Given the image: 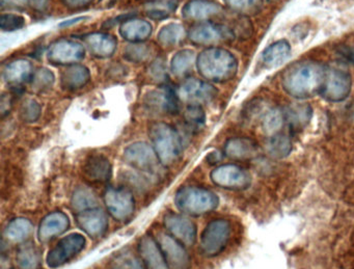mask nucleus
Instances as JSON below:
<instances>
[{
    "label": "nucleus",
    "mask_w": 354,
    "mask_h": 269,
    "mask_svg": "<svg viewBox=\"0 0 354 269\" xmlns=\"http://www.w3.org/2000/svg\"><path fill=\"white\" fill-rule=\"evenodd\" d=\"M165 225L169 233L184 245H194L196 241L198 230L196 223L185 215L167 213L165 216Z\"/></svg>",
    "instance_id": "obj_13"
},
{
    "label": "nucleus",
    "mask_w": 354,
    "mask_h": 269,
    "mask_svg": "<svg viewBox=\"0 0 354 269\" xmlns=\"http://www.w3.org/2000/svg\"><path fill=\"white\" fill-rule=\"evenodd\" d=\"M109 269H146V267L133 254L126 252L124 254H118L111 261Z\"/></svg>",
    "instance_id": "obj_39"
},
{
    "label": "nucleus",
    "mask_w": 354,
    "mask_h": 269,
    "mask_svg": "<svg viewBox=\"0 0 354 269\" xmlns=\"http://www.w3.org/2000/svg\"><path fill=\"white\" fill-rule=\"evenodd\" d=\"M82 20H84V18H76V19L69 20V21H66L64 22V24H62L61 26H59V28H65V26H73V24H77V22L82 21Z\"/></svg>",
    "instance_id": "obj_49"
},
{
    "label": "nucleus",
    "mask_w": 354,
    "mask_h": 269,
    "mask_svg": "<svg viewBox=\"0 0 354 269\" xmlns=\"http://www.w3.org/2000/svg\"><path fill=\"white\" fill-rule=\"evenodd\" d=\"M111 161L102 155L88 157L84 165V174L93 183H106L111 177Z\"/></svg>",
    "instance_id": "obj_20"
},
{
    "label": "nucleus",
    "mask_w": 354,
    "mask_h": 269,
    "mask_svg": "<svg viewBox=\"0 0 354 269\" xmlns=\"http://www.w3.org/2000/svg\"><path fill=\"white\" fill-rule=\"evenodd\" d=\"M32 64L26 59H17L6 66L3 69V80L13 86H21L24 82H30L34 75Z\"/></svg>",
    "instance_id": "obj_23"
},
{
    "label": "nucleus",
    "mask_w": 354,
    "mask_h": 269,
    "mask_svg": "<svg viewBox=\"0 0 354 269\" xmlns=\"http://www.w3.org/2000/svg\"><path fill=\"white\" fill-rule=\"evenodd\" d=\"M198 70L203 77L213 82H225L233 80L238 71V62L230 51L221 48H209L203 51L196 59Z\"/></svg>",
    "instance_id": "obj_2"
},
{
    "label": "nucleus",
    "mask_w": 354,
    "mask_h": 269,
    "mask_svg": "<svg viewBox=\"0 0 354 269\" xmlns=\"http://www.w3.org/2000/svg\"><path fill=\"white\" fill-rule=\"evenodd\" d=\"M86 238L82 234L73 233L66 236L47 254V265L50 268L63 266L75 258L86 248Z\"/></svg>",
    "instance_id": "obj_8"
},
{
    "label": "nucleus",
    "mask_w": 354,
    "mask_h": 269,
    "mask_svg": "<svg viewBox=\"0 0 354 269\" xmlns=\"http://www.w3.org/2000/svg\"><path fill=\"white\" fill-rule=\"evenodd\" d=\"M221 7L207 0H192L184 6L182 15L187 19L203 20L221 13Z\"/></svg>",
    "instance_id": "obj_25"
},
{
    "label": "nucleus",
    "mask_w": 354,
    "mask_h": 269,
    "mask_svg": "<svg viewBox=\"0 0 354 269\" xmlns=\"http://www.w3.org/2000/svg\"><path fill=\"white\" fill-rule=\"evenodd\" d=\"M285 115L293 127H302L310 121L312 109L306 104H293L288 109Z\"/></svg>",
    "instance_id": "obj_34"
},
{
    "label": "nucleus",
    "mask_w": 354,
    "mask_h": 269,
    "mask_svg": "<svg viewBox=\"0 0 354 269\" xmlns=\"http://www.w3.org/2000/svg\"><path fill=\"white\" fill-rule=\"evenodd\" d=\"M326 67L314 61L290 66L283 75V90L296 99H308L321 92Z\"/></svg>",
    "instance_id": "obj_1"
},
{
    "label": "nucleus",
    "mask_w": 354,
    "mask_h": 269,
    "mask_svg": "<svg viewBox=\"0 0 354 269\" xmlns=\"http://www.w3.org/2000/svg\"><path fill=\"white\" fill-rule=\"evenodd\" d=\"M84 39L91 55L97 59L111 57L117 49V40L111 35L96 33L88 35Z\"/></svg>",
    "instance_id": "obj_21"
},
{
    "label": "nucleus",
    "mask_w": 354,
    "mask_h": 269,
    "mask_svg": "<svg viewBox=\"0 0 354 269\" xmlns=\"http://www.w3.org/2000/svg\"><path fill=\"white\" fill-rule=\"evenodd\" d=\"M290 55H291V46L289 43L285 40L277 41L265 49L262 55L263 64L266 67H277L287 61Z\"/></svg>",
    "instance_id": "obj_28"
},
{
    "label": "nucleus",
    "mask_w": 354,
    "mask_h": 269,
    "mask_svg": "<svg viewBox=\"0 0 354 269\" xmlns=\"http://www.w3.org/2000/svg\"><path fill=\"white\" fill-rule=\"evenodd\" d=\"M12 107V97L9 94H3L1 97V113L5 117Z\"/></svg>",
    "instance_id": "obj_46"
},
{
    "label": "nucleus",
    "mask_w": 354,
    "mask_h": 269,
    "mask_svg": "<svg viewBox=\"0 0 354 269\" xmlns=\"http://www.w3.org/2000/svg\"><path fill=\"white\" fill-rule=\"evenodd\" d=\"M184 37H185V30L183 26L178 24H171L162 28L157 39L163 46L169 47L180 44Z\"/></svg>",
    "instance_id": "obj_33"
},
{
    "label": "nucleus",
    "mask_w": 354,
    "mask_h": 269,
    "mask_svg": "<svg viewBox=\"0 0 354 269\" xmlns=\"http://www.w3.org/2000/svg\"><path fill=\"white\" fill-rule=\"evenodd\" d=\"M267 153L273 158H285L292 151V142L288 136L274 134L266 144Z\"/></svg>",
    "instance_id": "obj_31"
},
{
    "label": "nucleus",
    "mask_w": 354,
    "mask_h": 269,
    "mask_svg": "<svg viewBox=\"0 0 354 269\" xmlns=\"http://www.w3.org/2000/svg\"><path fill=\"white\" fill-rule=\"evenodd\" d=\"M189 38L198 45H212L232 40L234 33L227 26L214 24H203L189 30Z\"/></svg>",
    "instance_id": "obj_15"
},
{
    "label": "nucleus",
    "mask_w": 354,
    "mask_h": 269,
    "mask_svg": "<svg viewBox=\"0 0 354 269\" xmlns=\"http://www.w3.org/2000/svg\"><path fill=\"white\" fill-rule=\"evenodd\" d=\"M286 115L283 111L279 109H271L263 118V129L266 133L274 136L283 127L285 123Z\"/></svg>",
    "instance_id": "obj_36"
},
{
    "label": "nucleus",
    "mask_w": 354,
    "mask_h": 269,
    "mask_svg": "<svg viewBox=\"0 0 354 269\" xmlns=\"http://www.w3.org/2000/svg\"><path fill=\"white\" fill-rule=\"evenodd\" d=\"M258 145L248 138H234L225 145V154L235 160L254 158L258 154Z\"/></svg>",
    "instance_id": "obj_22"
},
{
    "label": "nucleus",
    "mask_w": 354,
    "mask_h": 269,
    "mask_svg": "<svg viewBox=\"0 0 354 269\" xmlns=\"http://www.w3.org/2000/svg\"><path fill=\"white\" fill-rule=\"evenodd\" d=\"M232 225L227 219H213L201 236L200 250L205 257L218 256L227 248L231 238Z\"/></svg>",
    "instance_id": "obj_5"
},
{
    "label": "nucleus",
    "mask_w": 354,
    "mask_h": 269,
    "mask_svg": "<svg viewBox=\"0 0 354 269\" xmlns=\"http://www.w3.org/2000/svg\"><path fill=\"white\" fill-rule=\"evenodd\" d=\"M16 261L20 269H40L42 252L34 242H24L18 248Z\"/></svg>",
    "instance_id": "obj_27"
},
{
    "label": "nucleus",
    "mask_w": 354,
    "mask_h": 269,
    "mask_svg": "<svg viewBox=\"0 0 354 269\" xmlns=\"http://www.w3.org/2000/svg\"><path fill=\"white\" fill-rule=\"evenodd\" d=\"M178 97L190 105H200L210 102L217 96V89L208 82L190 78L186 80L177 91Z\"/></svg>",
    "instance_id": "obj_12"
},
{
    "label": "nucleus",
    "mask_w": 354,
    "mask_h": 269,
    "mask_svg": "<svg viewBox=\"0 0 354 269\" xmlns=\"http://www.w3.org/2000/svg\"><path fill=\"white\" fill-rule=\"evenodd\" d=\"M32 225L30 219L24 217H17L12 219L6 229V237L13 242H26L32 235Z\"/></svg>",
    "instance_id": "obj_29"
},
{
    "label": "nucleus",
    "mask_w": 354,
    "mask_h": 269,
    "mask_svg": "<svg viewBox=\"0 0 354 269\" xmlns=\"http://www.w3.org/2000/svg\"><path fill=\"white\" fill-rule=\"evenodd\" d=\"M227 6L241 13H254L262 6V0H223Z\"/></svg>",
    "instance_id": "obj_41"
},
{
    "label": "nucleus",
    "mask_w": 354,
    "mask_h": 269,
    "mask_svg": "<svg viewBox=\"0 0 354 269\" xmlns=\"http://www.w3.org/2000/svg\"><path fill=\"white\" fill-rule=\"evenodd\" d=\"M339 53L343 57H345V59H347L348 61L351 62L352 64H354V48H350V47L344 46L339 49Z\"/></svg>",
    "instance_id": "obj_47"
},
{
    "label": "nucleus",
    "mask_w": 354,
    "mask_h": 269,
    "mask_svg": "<svg viewBox=\"0 0 354 269\" xmlns=\"http://www.w3.org/2000/svg\"><path fill=\"white\" fill-rule=\"evenodd\" d=\"M120 33L125 40L140 43L150 38L152 35V26L145 20L128 19L122 24Z\"/></svg>",
    "instance_id": "obj_24"
},
{
    "label": "nucleus",
    "mask_w": 354,
    "mask_h": 269,
    "mask_svg": "<svg viewBox=\"0 0 354 269\" xmlns=\"http://www.w3.org/2000/svg\"><path fill=\"white\" fill-rule=\"evenodd\" d=\"M184 120L190 131L200 132L206 123V115L201 105H189L184 113Z\"/></svg>",
    "instance_id": "obj_35"
},
{
    "label": "nucleus",
    "mask_w": 354,
    "mask_h": 269,
    "mask_svg": "<svg viewBox=\"0 0 354 269\" xmlns=\"http://www.w3.org/2000/svg\"><path fill=\"white\" fill-rule=\"evenodd\" d=\"M352 80L348 70L341 66H328L320 94L330 102H341L351 92Z\"/></svg>",
    "instance_id": "obj_6"
},
{
    "label": "nucleus",
    "mask_w": 354,
    "mask_h": 269,
    "mask_svg": "<svg viewBox=\"0 0 354 269\" xmlns=\"http://www.w3.org/2000/svg\"><path fill=\"white\" fill-rule=\"evenodd\" d=\"M70 227V219L62 211H55L46 215L39 227V240L43 243L50 241L53 238L65 233Z\"/></svg>",
    "instance_id": "obj_18"
},
{
    "label": "nucleus",
    "mask_w": 354,
    "mask_h": 269,
    "mask_svg": "<svg viewBox=\"0 0 354 269\" xmlns=\"http://www.w3.org/2000/svg\"><path fill=\"white\" fill-rule=\"evenodd\" d=\"M138 252L146 269H169L158 242L152 236L146 235L140 239Z\"/></svg>",
    "instance_id": "obj_19"
},
{
    "label": "nucleus",
    "mask_w": 354,
    "mask_h": 269,
    "mask_svg": "<svg viewBox=\"0 0 354 269\" xmlns=\"http://www.w3.org/2000/svg\"><path fill=\"white\" fill-rule=\"evenodd\" d=\"M153 50L149 45L134 43L126 48L124 57L131 63H144L152 57Z\"/></svg>",
    "instance_id": "obj_38"
},
{
    "label": "nucleus",
    "mask_w": 354,
    "mask_h": 269,
    "mask_svg": "<svg viewBox=\"0 0 354 269\" xmlns=\"http://www.w3.org/2000/svg\"><path fill=\"white\" fill-rule=\"evenodd\" d=\"M55 80L53 72L49 71L46 68H41L35 72L30 82H32V89L36 92L43 93L47 92L53 88Z\"/></svg>",
    "instance_id": "obj_37"
},
{
    "label": "nucleus",
    "mask_w": 354,
    "mask_h": 269,
    "mask_svg": "<svg viewBox=\"0 0 354 269\" xmlns=\"http://www.w3.org/2000/svg\"><path fill=\"white\" fill-rule=\"evenodd\" d=\"M71 206L76 212L88 210L98 207L96 194L86 187L76 188L71 198Z\"/></svg>",
    "instance_id": "obj_30"
},
{
    "label": "nucleus",
    "mask_w": 354,
    "mask_h": 269,
    "mask_svg": "<svg viewBox=\"0 0 354 269\" xmlns=\"http://www.w3.org/2000/svg\"><path fill=\"white\" fill-rule=\"evenodd\" d=\"M178 210L184 214L198 216L215 210L218 206V196L204 187L185 186L180 188L175 196Z\"/></svg>",
    "instance_id": "obj_3"
},
{
    "label": "nucleus",
    "mask_w": 354,
    "mask_h": 269,
    "mask_svg": "<svg viewBox=\"0 0 354 269\" xmlns=\"http://www.w3.org/2000/svg\"><path fill=\"white\" fill-rule=\"evenodd\" d=\"M210 177L215 185L225 189H245L252 183L248 171L236 165H219L211 171Z\"/></svg>",
    "instance_id": "obj_9"
},
{
    "label": "nucleus",
    "mask_w": 354,
    "mask_h": 269,
    "mask_svg": "<svg viewBox=\"0 0 354 269\" xmlns=\"http://www.w3.org/2000/svg\"><path fill=\"white\" fill-rule=\"evenodd\" d=\"M142 1H148V3H158L160 0H142Z\"/></svg>",
    "instance_id": "obj_50"
},
{
    "label": "nucleus",
    "mask_w": 354,
    "mask_h": 269,
    "mask_svg": "<svg viewBox=\"0 0 354 269\" xmlns=\"http://www.w3.org/2000/svg\"><path fill=\"white\" fill-rule=\"evenodd\" d=\"M151 76L158 82H165L167 80V70H165V63L161 59H157L151 66Z\"/></svg>",
    "instance_id": "obj_43"
},
{
    "label": "nucleus",
    "mask_w": 354,
    "mask_h": 269,
    "mask_svg": "<svg viewBox=\"0 0 354 269\" xmlns=\"http://www.w3.org/2000/svg\"><path fill=\"white\" fill-rule=\"evenodd\" d=\"M124 158L128 165L138 171L152 176L161 174L162 163L159 160L154 148L146 142H134L124 151Z\"/></svg>",
    "instance_id": "obj_7"
},
{
    "label": "nucleus",
    "mask_w": 354,
    "mask_h": 269,
    "mask_svg": "<svg viewBox=\"0 0 354 269\" xmlns=\"http://www.w3.org/2000/svg\"><path fill=\"white\" fill-rule=\"evenodd\" d=\"M91 80L90 70L84 66H69L62 75V86L67 91H77L84 88Z\"/></svg>",
    "instance_id": "obj_26"
},
{
    "label": "nucleus",
    "mask_w": 354,
    "mask_h": 269,
    "mask_svg": "<svg viewBox=\"0 0 354 269\" xmlns=\"http://www.w3.org/2000/svg\"><path fill=\"white\" fill-rule=\"evenodd\" d=\"M145 102L149 109L158 113L176 115L179 111V97L177 92L169 86H163L148 93L145 97Z\"/></svg>",
    "instance_id": "obj_17"
},
{
    "label": "nucleus",
    "mask_w": 354,
    "mask_h": 269,
    "mask_svg": "<svg viewBox=\"0 0 354 269\" xmlns=\"http://www.w3.org/2000/svg\"><path fill=\"white\" fill-rule=\"evenodd\" d=\"M41 111H42L41 105L37 101L28 100L21 106L20 117H21L22 121L26 122V123H34L40 118Z\"/></svg>",
    "instance_id": "obj_40"
},
{
    "label": "nucleus",
    "mask_w": 354,
    "mask_h": 269,
    "mask_svg": "<svg viewBox=\"0 0 354 269\" xmlns=\"http://www.w3.org/2000/svg\"><path fill=\"white\" fill-rule=\"evenodd\" d=\"M157 242L167 261L169 269H189L192 259L184 244L167 233L157 234Z\"/></svg>",
    "instance_id": "obj_11"
},
{
    "label": "nucleus",
    "mask_w": 354,
    "mask_h": 269,
    "mask_svg": "<svg viewBox=\"0 0 354 269\" xmlns=\"http://www.w3.org/2000/svg\"><path fill=\"white\" fill-rule=\"evenodd\" d=\"M84 57V46L73 41H57L49 47L48 59L53 65L72 66Z\"/></svg>",
    "instance_id": "obj_14"
},
{
    "label": "nucleus",
    "mask_w": 354,
    "mask_h": 269,
    "mask_svg": "<svg viewBox=\"0 0 354 269\" xmlns=\"http://www.w3.org/2000/svg\"><path fill=\"white\" fill-rule=\"evenodd\" d=\"M194 59H196V55L194 51L188 49L179 51L171 59V71L177 76L186 75L192 71Z\"/></svg>",
    "instance_id": "obj_32"
},
{
    "label": "nucleus",
    "mask_w": 354,
    "mask_h": 269,
    "mask_svg": "<svg viewBox=\"0 0 354 269\" xmlns=\"http://www.w3.org/2000/svg\"><path fill=\"white\" fill-rule=\"evenodd\" d=\"M104 203L109 214L117 221H127L136 210L133 194L126 188H109L104 194Z\"/></svg>",
    "instance_id": "obj_10"
},
{
    "label": "nucleus",
    "mask_w": 354,
    "mask_h": 269,
    "mask_svg": "<svg viewBox=\"0 0 354 269\" xmlns=\"http://www.w3.org/2000/svg\"><path fill=\"white\" fill-rule=\"evenodd\" d=\"M28 0H1L3 7H9L11 9H21L28 5Z\"/></svg>",
    "instance_id": "obj_45"
},
{
    "label": "nucleus",
    "mask_w": 354,
    "mask_h": 269,
    "mask_svg": "<svg viewBox=\"0 0 354 269\" xmlns=\"http://www.w3.org/2000/svg\"><path fill=\"white\" fill-rule=\"evenodd\" d=\"M76 223L84 233L93 238L101 237L109 229V216L98 207L78 212Z\"/></svg>",
    "instance_id": "obj_16"
},
{
    "label": "nucleus",
    "mask_w": 354,
    "mask_h": 269,
    "mask_svg": "<svg viewBox=\"0 0 354 269\" xmlns=\"http://www.w3.org/2000/svg\"><path fill=\"white\" fill-rule=\"evenodd\" d=\"M93 0H63V3L70 9H80V8L86 7Z\"/></svg>",
    "instance_id": "obj_44"
},
{
    "label": "nucleus",
    "mask_w": 354,
    "mask_h": 269,
    "mask_svg": "<svg viewBox=\"0 0 354 269\" xmlns=\"http://www.w3.org/2000/svg\"><path fill=\"white\" fill-rule=\"evenodd\" d=\"M221 157L219 156L218 152H213L211 154H209L208 160L210 161V163H218L221 160Z\"/></svg>",
    "instance_id": "obj_48"
},
{
    "label": "nucleus",
    "mask_w": 354,
    "mask_h": 269,
    "mask_svg": "<svg viewBox=\"0 0 354 269\" xmlns=\"http://www.w3.org/2000/svg\"><path fill=\"white\" fill-rule=\"evenodd\" d=\"M26 19L14 14H5L0 18V28L3 32H15L26 26Z\"/></svg>",
    "instance_id": "obj_42"
},
{
    "label": "nucleus",
    "mask_w": 354,
    "mask_h": 269,
    "mask_svg": "<svg viewBox=\"0 0 354 269\" xmlns=\"http://www.w3.org/2000/svg\"><path fill=\"white\" fill-rule=\"evenodd\" d=\"M153 148L163 165H171L180 158L183 150L181 138L173 126L165 123L153 124L149 130Z\"/></svg>",
    "instance_id": "obj_4"
}]
</instances>
